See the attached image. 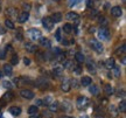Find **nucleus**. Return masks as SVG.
Segmentation results:
<instances>
[{
    "label": "nucleus",
    "mask_w": 126,
    "mask_h": 118,
    "mask_svg": "<svg viewBox=\"0 0 126 118\" xmlns=\"http://www.w3.org/2000/svg\"><path fill=\"white\" fill-rule=\"evenodd\" d=\"M118 110H119V112H126V102L125 101H122V102H120Z\"/></svg>",
    "instance_id": "4be33fe9"
},
{
    "label": "nucleus",
    "mask_w": 126,
    "mask_h": 118,
    "mask_svg": "<svg viewBox=\"0 0 126 118\" xmlns=\"http://www.w3.org/2000/svg\"><path fill=\"white\" fill-rule=\"evenodd\" d=\"M25 48H26L27 51H29V53H34L36 50V46L32 45V43H26V45H25Z\"/></svg>",
    "instance_id": "a211bd4d"
},
{
    "label": "nucleus",
    "mask_w": 126,
    "mask_h": 118,
    "mask_svg": "<svg viewBox=\"0 0 126 118\" xmlns=\"http://www.w3.org/2000/svg\"><path fill=\"white\" fill-rule=\"evenodd\" d=\"M74 74H75V75H79V74H82V68L81 67H75V68H74Z\"/></svg>",
    "instance_id": "72a5a7b5"
},
{
    "label": "nucleus",
    "mask_w": 126,
    "mask_h": 118,
    "mask_svg": "<svg viewBox=\"0 0 126 118\" xmlns=\"http://www.w3.org/2000/svg\"><path fill=\"white\" fill-rule=\"evenodd\" d=\"M111 14H112L113 17L118 18V17H120V15L123 14V11H122V8H120L119 6H114V7L111 8Z\"/></svg>",
    "instance_id": "0eeeda50"
},
{
    "label": "nucleus",
    "mask_w": 126,
    "mask_h": 118,
    "mask_svg": "<svg viewBox=\"0 0 126 118\" xmlns=\"http://www.w3.org/2000/svg\"><path fill=\"white\" fill-rule=\"evenodd\" d=\"M61 118H72V117H68V116H64V117H61Z\"/></svg>",
    "instance_id": "8fccbe9b"
},
{
    "label": "nucleus",
    "mask_w": 126,
    "mask_h": 118,
    "mask_svg": "<svg viewBox=\"0 0 126 118\" xmlns=\"http://www.w3.org/2000/svg\"><path fill=\"white\" fill-rule=\"evenodd\" d=\"M109 36H110V32L108 28L103 27L98 31V37L100 40H109Z\"/></svg>",
    "instance_id": "f03ea898"
},
{
    "label": "nucleus",
    "mask_w": 126,
    "mask_h": 118,
    "mask_svg": "<svg viewBox=\"0 0 126 118\" xmlns=\"http://www.w3.org/2000/svg\"><path fill=\"white\" fill-rule=\"evenodd\" d=\"M15 36H16V39H18V40H22V34H21V33H16V34H15Z\"/></svg>",
    "instance_id": "a19ab883"
},
{
    "label": "nucleus",
    "mask_w": 126,
    "mask_h": 118,
    "mask_svg": "<svg viewBox=\"0 0 126 118\" xmlns=\"http://www.w3.org/2000/svg\"><path fill=\"white\" fill-rule=\"evenodd\" d=\"M5 26H6L7 28H9V29H14V28H15L13 21H12V20H9V19H7V20L5 21Z\"/></svg>",
    "instance_id": "5701e85b"
},
{
    "label": "nucleus",
    "mask_w": 126,
    "mask_h": 118,
    "mask_svg": "<svg viewBox=\"0 0 126 118\" xmlns=\"http://www.w3.org/2000/svg\"><path fill=\"white\" fill-rule=\"evenodd\" d=\"M65 18H67L68 20H74L75 22H78V20H79V17H78V14L75 13V12H69V13H67Z\"/></svg>",
    "instance_id": "6e6552de"
},
{
    "label": "nucleus",
    "mask_w": 126,
    "mask_h": 118,
    "mask_svg": "<svg viewBox=\"0 0 126 118\" xmlns=\"http://www.w3.org/2000/svg\"><path fill=\"white\" fill-rule=\"evenodd\" d=\"M62 29L65 33H68V34H69V33H71V31H72V26L70 25V23H64V26H63Z\"/></svg>",
    "instance_id": "412c9836"
},
{
    "label": "nucleus",
    "mask_w": 126,
    "mask_h": 118,
    "mask_svg": "<svg viewBox=\"0 0 126 118\" xmlns=\"http://www.w3.org/2000/svg\"><path fill=\"white\" fill-rule=\"evenodd\" d=\"M89 104V101L86 97H78V100H77V106L82 109V108H85L86 105Z\"/></svg>",
    "instance_id": "39448f33"
},
{
    "label": "nucleus",
    "mask_w": 126,
    "mask_h": 118,
    "mask_svg": "<svg viewBox=\"0 0 126 118\" xmlns=\"http://www.w3.org/2000/svg\"><path fill=\"white\" fill-rule=\"evenodd\" d=\"M105 66H106V68L109 69H112L116 64H114V59L113 57H110V59L106 60V62H105Z\"/></svg>",
    "instance_id": "dca6fc26"
},
{
    "label": "nucleus",
    "mask_w": 126,
    "mask_h": 118,
    "mask_svg": "<svg viewBox=\"0 0 126 118\" xmlns=\"http://www.w3.org/2000/svg\"><path fill=\"white\" fill-rule=\"evenodd\" d=\"M12 73H13V68H12V66H11V64H5L4 66V74L5 75L11 76Z\"/></svg>",
    "instance_id": "f8f14e48"
},
{
    "label": "nucleus",
    "mask_w": 126,
    "mask_h": 118,
    "mask_svg": "<svg viewBox=\"0 0 126 118\" xmlns=\"http://www.w3.org/2000/svg\"><path fill=\"white\" fill-rule=\"evenodd\" d=\"M96 118H105V117H103V116H97Z\"/></svg>",
    "instance_id": "09e8293b"
},
{
    "label": "nucleus",
    "mask_w": 126,
    "mask_h": 118,
    "mask_svg": "<svg viewBox=\"0 0 126 118\" xmlns=\"http://www.w3.org/2000/svg\"><path fill=\"white\" fill-rule=\"evenodd\" d=\"M122 62H123V64H125V62H126V61H125V57H123V60H122Z\"/></svg>",
    "instance_id": "de8ad7c7"
},
{
    "label": "nucleus",
    "mask_w": 126,
    "mask_h": 118,
    "mask_svg": "<svg viewBox=\"0 0 126 118\" xmlns=\"http://www.w3.org/2000/svg\"><path fill=\"white\" fill-rule=\"evenodd\" d=\"M28 18H29V13H28V12H22V13L19 15L18 21L20 23H23V22H26V21H27Z\"/></svg>",
    "instance_id": "1a4fd4ad"
},
{
    "label": "nucleus",
    "mask_w": 126,
    "mask_h": 118,
    "mask_svg": "<svg viewBox=\"0 0 126 118\" xmlns=\"http://www.w3.org/2000/svg\"><path fill=\"white\" fill-rule=\"evenodd\" d=\"M4 86L5 88H11V86H12V84H11V82H4Z\"/></svg>",
    "instance_id": "ea45409f"
},
{
    "label": "nucleus",
    "mask_w": 126,
    "mask_h": 118,
    "mask_svg": "<svg viewBox=\"0 0 126 118\" xmlns=\"http://www.w3.org/2000/svg\"><path fill=\"white\" fill-rule=\"evenodd\" d=\"M0 33H1V34H4L5 33V28H2L1 26H0Z\"/></svg>",
    "instance_id": "a18cd8bd"
},
{
    "label": "nucleus",
    "mask_w": 126,
    "mask_h": 118,
    "mask_svg": "<svg viewBox=\"0 0 126 118\" xmlns=\"http://www.w3.org/2000/svg\"><path fill=\"white\" fill-rule=\"evenodd\" d=\"M112 71H113V74H114V76H116V77H119V76H120V69L118 68V67L114 66V67L112 68Z\"/></svg>",
    "instance_id": "c756f323"
},
{
    "label": "nucleus",
    "mask_w": 126,
    "mask_h": 118,
    "mask_svg": "<svg viewBox=\"0 0 126 118\" xmlns=\"http://www.w3.org/2000/svg\"><path fill=\"white\" fill-rule=\"evenodd\" d=\"M89 90H90L91 95H94V96H97L99 92V89L97 85H90V89H89Z\"/></svg>",
    "instance_id": "6ab92c4d"
},
{
    "label": "nucleus",
    "mask_w": 126,
    "mask_h": 118,
    "mask_svg": "<svg viewBox=\"0 0 126 118\" xmlns=\"http://www.w3.org/2000/svg\"><path fill=\"white\" fill-rule=\"evenodd\" d=\"M23 63L26 64V66H29V64H31V60L28 59V57H25V59H23Z\"/></svg>",
    "instance_id": "58836bf2"
},
{
    "label": "nucleus",
    "mask_w": 126,
    "mask_h": 118,
    "mask_svg": "<svg viewBox=\"0 0 126 118\" xmlns=\"http://www.w3.org/2000/svg\"><path fill=\"white\" fill-rule=\"evenodd\" d=\"M27 35L29 39H32V40H40L41 36H42V33H41L40 29L33 28V29H29L27 32Z\"/></svg>",
    "instance_id": "f257e3e1"
},
{
    "label": "nucleus",
    "mask_w": 126,
    "mask_h": 118,
    "mask_svg": "<svg viewBox=\"0 0 126 118\" xmlns=\"http://www.w3.org/2000/svg\"><path fill=\"white\" fill-rule=\"evenodd\" d=\"M50 19L53 20V22L54 23L55 22H60V21L62 20V14L59 13V12H57V13H54L51 17H50Z\"/></svg>",
    "instance_id": "ddd939ff"
},
{
    "label": "nucleus",
    "mask_w": 126,
    "mask_h": 118,
    "mask_svg": "<svg viewBox=\"0 0 126 118\" xmlns=\"http://www.w3.org/2000/svg\"><path fill=\"white\" fill-rule=\"evenodd\" d=\"M75 59H76L78 62H83V61H84V55L82 54V53H76Z\"/></svg>",
    "instance_id": "c85d7f7f"
},
{
    "label": "nucleus",
    "mask_w": 126,
    "mask_h": 118,
    "mask_svg": "<svg viewBox=\"0 0 126 118\" xmlns=\"http://www.w3.org/2000/svg\"><path fill=\"white\" fill-rule=\"evenodd\" d=\"M0 118H2V117H0Z\"/></svg>",
    "instance_id": "603ef678"
},
{
    "label": "nucleus",
    "mask_w": 126,
    "mask_h": 118,
    "mask_svg": "<svg viewBox=\"0 0 126 118\" xmlns=\"http://www.w3.org/2000/svg\"><path fill=\"white\" fill-rule=\"evenodd\" d=\"M125 50H126V46L125 45H123L119 49L117 50V54H125Z\"/></svg>",
    "instance_id": "2f4dec72"
},
{
    "label": "nucleus",
    "mask_w": 126,
    "mask_h": 118,
    "mask_svg": "<svg viewBox=\"0 0 126 118\" xmlns=\"http://www.w3.org/2000/svg\"><path fill=\"white\" fill-rule=\"evenodd\" d=\"M90 45H91V47L96 50V51H98V53L103 51V46H102V43H100V42H98L97 40L92 39V40L90 41Z\"/></svg>",
    "instance_id": "20e7f679"
},
{
    "label": "nucleus",
    "mask_w": 126,
    "mask_h": 118,
    "mask_svg": "<svg viewBox=\"0 0 126 118\" xmlns=\"http://www.w3.org/2000/svg\"><path fill=\"white\" fill-rule=\"evenodd\" d=\"M88 69H89V71H91V73H94V64L91 66V63L88 64Z\"/></svg>",
    "instance_id": "4c0bfd02"
},
{
    "label": "nucleus",
    "mask_w": 126,
    "mask_h": 118,
    "mask_svg": "<svg viewBox=\"0 0 126 118\" xmlns=\"http://www.w3.org/2000/svg\"><path fill=\"white\" fill-rule=\"evenodd\" d=\"M23 9H25V12H28L31 9V4H23Z\"/></svg>",
    "instance_id": "e433bc0d"
},
{
    "label": "nucleus",
    "mask_w": 126,
    "mask_h": 118,
    "mask_svg": "<svg viewBox=\"0 0 126 118\" xmlns=\"http://www.w3.org/2000/svg\"><path fill=\"white\" fill-rule=\"evenodd\" d=\"M21 96H22L23 98H26V100H32V98H34V92L31 90H21Z\"/></svg>",
    "instance_id": "423d86ee"
},
{
    "label": "nucleus",
    "mask_w": 126,
    "mask_h": 118,
    "mask_svg": "<svg viewBox=\"0 0 126 118\" xmlns=\"http://www.w3.org/2000/svg\"><path fill=\"white\" fill-rule=\"evenodd\" d=\"M5 57H6V50L1 49V50H0V59H1V60H4Z\"/></svg>",
    "instance_id": "f704fd0d"
},
{
    "label": "nucleus",
    "mask_w": 126,
    "mask_h": 118,
    "mask_svg": "<svg viewBox=\"0 0 126 118\" xmlns=\"http://www.w3.org/2000/svg\"><path fill=\"white\" fill-rule=\"evenodd\" d=\"M104 91H105L108 95H111L113 92V88L111 86V84H105V85H104Z\"/></svg>",
    "instance_id": "aec40b11"
},
{
    "label": "nucleus",
    "mask_w": 126,
    "mask_h": 118,
    "mask_svg": "<svg viewBox=\"0 0 126 118\" xmlns=\"http://www.w3.org/2000/svg\"><path fill=\"white\" fill-rule=\"evenodd\" d=\"M28 114L29 115L37 114V106H36V105H32V106H29V109H28Z\"/></svg>",
    "instance_id": "393cba45"
},
{
    "label": "nucleus",
    "mask_w": 126,
    "mask_h": 118,
    "mask_svg": "<svg viewBox=\"0 0 126 118\" xmlns=\"http://www.w3.org/2000/svg\"><path fill=\"white\" fill-rule=\"evenodd\" d=\"M91 77H89V76H83L81 80V83H82V85H90L91 84Z\"/></svg>",
    "instance_id": "4468645a"
},
{
    "label": "nucleus",
    "mask_w": 126,
    "mask_h": 118,
    "mask_svg": "<svg viewBox=\"0 0 126 118\" xmlns=\"http://www.w3.org/2000/svg\"><path fill=\"white\" fill-rule=\"evenodd\" d=\"M110 114L112 115V117H117L118 116V111L116 110V106H114V105H111V108H110Z\"/></svg>",
    "instance_id": "cd10ccee"
},
{
    "label": "nucleus",
    "mask_w": 126,
    "mask_h": 118,
    "mask_svg": "<svg viewBox=\"0 0 126 118\" xmlns=\"http://www.w3.org/2000/svg\"><path fill=\"white\" fill-rule=\"evenodd\" d=\"M62 73H63V68H61V67H56L53 70V74H54V76H56V77H60L62 75Z\"/></svg>",
    "instance_id": "f3484780"
},
{
    "label": "nucleus",
    "mask_w": 126,
    "mask_h": 118,
    "mask_svg": "<svg viewBox=\"0 0 126 118\" xmlns=\"http://www.w3.org/2000/svg\"><path fill=\"white\" fill-rule=\"evenodd\" d=\"M55 39L57 41H61V29H60V28L56 31V33H55Z\"/></svg>",
    "instance_id": "473e14b6"
},
{
    "label": "nucleus",
    "mask_w": 126,
    "mask_h": 118,
    "mask_svg": "<svg viewBox=\"0 0 126 118\" xmlns=\"http://www.w3.org/2000/svg\"><path fill=\"white\" fill-rule=\"evenodd\" d=\"M2 77V73H1V71H0V78Z\"/></svg>",
    "instance_id": "3c124183"
},
{
    "label": "nucleus",
    "mask_w": 126,
    "mask_h": 118,
    "mask_svg": "<svg viewBox=\"0 0 126 118\" xmlns=\"http://www.w3.org/2000/svg\"><path fill=\"white\" fill-rule=\"evenodd\" d=\"M76 1L77 0H70V5H72V2H74V4H76Z\"/></svg>",
    "instance_id": "49530a36"
},
{
    "label": "nucleus",
    "mask_w": 126,
    "mask_h": 118,
    "mask_svg": "<svg viewBox=\"0 0 126 118\" xmlns=\"http://www.w3.org/2000/svg\"><path fill=\"white\" fill-rule=\"evenodd\" d=\"M42 25H43V27H45L46 29H48V31H50L51 28L54 27V22H53V20L50 19V17H46V18H43V20H42Z\"/></svg>",
    "instance_id": "7ed1b4c3"
},
{
    "label": "nucleus",
    "mask_w": 126,
    "mask_h": 118,
    "mask_svg": "<svg viewBox=\"0 0 126 118\" xmlns=\"http://www.w3.org/2000/svg\"><path fill=\"white\" fill-rule=\"evenodd\" d=\"M31 118H40V115H37V114H35V115H32V116H31Z\"/></svg>",
    "instance_id": "c03bdc74"
},
{
    "label": "nucleus",
    "mask_w": 126,
    "mask_h": 118,
    "mask_svg": "<svg viewBox=\"0 0 126 118\" xmlns=\"http://www.w3.org/2000/svg\"><path fill=\"white\" fill-rule=\"evenodd\" d=\"M71 64H72V62L71 61H65V62H64V68H70V67H71Z\"/></svg>",
    "instance_id": "c9c22d12"
},
{
    "label": "nucleus",
    "mask_w": 126,
    "mask_h": 118,
    "mask_svg": "<svg viewBox=\"0 0 126 118\" xmlns=\"http://www.w3.org/2000/svg\"><path fill=\"white\" fill-rule=\"evenodd\" d=\"M98 21H99V22H105V19H104V17H99Z\"/></svg>",
    "instance_id": "79ce46f5"
},
{
    "label": "nucleus",
    "mask_w": 126,
    "mask_h": 118,
    "mask_svg": "<svg viewBox=\"0 0 126 118\" xmlns=\"http://www.w3.org/2000/svg\"><path fill=\"white\" fill-rule=\"evenodd\" d=\"M70 88H71V85H70V83H69V80H64V81H63V83H62V85H61L62 91L68 92V91L70 90Z\"/></svg>",
    "instance_id": "9d476101"
},
{
    "label": "nucleus",
    "mask_w": 126,
    "mask_h": 118,
    "mask_svg": "<svg viewBox=\"0 0 126 118\" xmlns=\"http://www.w3.org/2000/svg\"><path fill=\"white\" fill-rule=\"evenodd\" d=\"M6 13L8 14V15H11V17H12V15H15V14H16V9H15V8H8Z\"/></svg>",
    "instance_id": "7c9ffc66"
},
{
    "label": "nucleus",
    "mask_w": 126,
    "mask_h": 118,
    "mask_svg": "<svg viewBox=\"0 0 126 118\" xmlns=\"http://www.w3.org/2000/svg\"><path fill=\"white\" fill-rule=\"evenodd\" d=\"M42 104H43V103H42V101H41V100L36 101V106H37V105H42Z\"/></svg>",
    "instance_id": "37998d69"
},
{
    "label": "nucleus",
    "mask_w": 126,
    "mask_h": 118,
    "mask_svg": "<svg viewBox=\"0 0 126 118\" xmlns=\"http://www.w3.org/2000/svg\"><path fill=\"white\" fill-rule=\"evenodd\" d=\"M18 62H19V56L14 54L12 56V59H11V66H15V64H18Z\"/></svg>",
    "instance_id": "a878e982"
},
{
    "label": "nucleus",
    "mask_w": 126,
    "mask_h": 118,
    "mask_svg": "<svg viewBox=\"0 0 126 118\" xmlns=\"http://www.w3.org/2000/svg\"><path fill=\"white\" fill-rule=\"evenodd\" d=\"M57 108H59V102H56V101H54L53 103H50V104H49L50 111H56V110H57Z\"/></svg>",
    "instance_id": "b1692460"
},
{
    "label": "nucleus",
    "mask_w": 126,
    "mask_h": 118,
    "mask_svg": "<svg viewBox=\"0 0 126 118\" xmlns=\"http://www.w3.org/2000/svg\"><path fill=\"white\" fill-rule=\"evenodd\" d=\"M9 112L13 116H19L21 114V108H19V106H11L9 108Z\"/></svg>",
    "instance_id": "9b49d317"
},
{
    "label": "nucleus",
    "mask_w": 126,
    "mask_h": 118,
    "mask_svg": "<svg viewBox=\"0 0 126 118\" xmlns=\"http://www.w3.org/2000/svg\"><path fill=\"white\" fill-rule=\"evenodd\" d=\"M13 97H14V96H13V94H12V92H6L2 98H4V101H12V100H13Z\"/></svg>",
    "instance_id": "bb28decb"
},
{
    "label": "nucleus",
    "mask_w": 126,
    "mask_h": 118,
    "mask_svg": "<svg viewBox=\"0 0 126 118\" xmlns=\"http://www.w3.org/2000/svg\"><path fill=\"white\" fill-rule=\"evenodd\" d=\"M40 43H41V46H43V47H46V48H49L50 46H51L50 41L48 40V39H46V37H41V39H40Z\"/></svg>",
    "instance_id": "2eb2a0df"
}]
</instances>
